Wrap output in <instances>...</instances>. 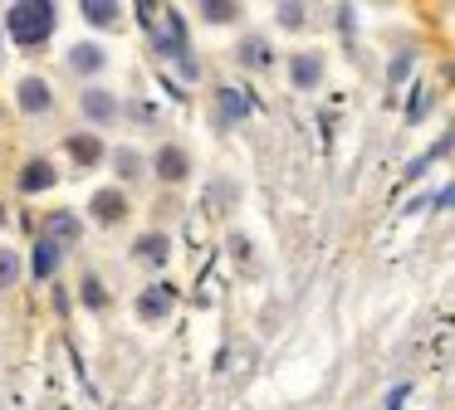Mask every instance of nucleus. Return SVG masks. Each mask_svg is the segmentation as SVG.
Wrapping results in <instances>:
<instances>
[{
	"instance_id": "1",
	"label": "nucleus",
	"mask_w": 455,
	"mask_h": 410,
	"mask_svg": "<svg viewBox=\"0 0 455 410\" xmlns=\"http://www.w3.org/2000/svg\"><path fill=\"white\" fill-rule=\"evenodd\" d=\"M5 29H11L15 44H44L54 35V5L50 0H20L5 15Z\"/></svg>"
},
{
	"instance_id": "2",
	"label": "nucleus",
	"mask_w": 455,
	"mask_h": 410,
	"mask_svg": "<svg viewBox=\"0 0 455 410\" xmlns=\"http://www.w3.org/2000/svg\"><path fill=\"white\" fill-rule=\"evenodd\" d=\"M40 240H50V244H69V240H79V215H69V210H50L44 215V234Z\"/></svg>"
},
{
	"instance_id": "3",
	"label": "nucleus",
	"mask_w": 455,
	"mask_h": 410,
	"mask_svg": "<svg viewBox=\"0 0 455 410\" xmlns=\"http://www.w3.org/2000/svg\"><path fill=\"white\" fill-rule=\"evenodd\" d=\"M216 107H220V122H240V117L250 113V98H245V88H216Z\"/></svg>"
},
{
	"instance_id": "4",
	"label": "nucleus",
	"mask_w": 455,
	"mask_h": 410,
	"mask_svg": "<svg viewBox=\"0 0 455 410\" xmlns=\"http://www.w3.org/2000/svg\"><path fill=\"white\" fill-rule=\"evenodd\" d=\"M84 113H89L93 122H113V117H118V98H113L108 88H89V93H84Z\"/></svg>"
},
{
	"instance_id": "5",
	"label": "nucleus",
	"mask_w": 455,
	"mask_h": 410,
	"mask_svg": "<svg viewBox=\"0 0 455 410\" xmlns=\"http://www.w3.org/2000/svg\"><path fill=\"white\" fill-rule=\"evenodd\" d=\"M50 103H54V93H50L44 78H25L20 83V107L25 113H50Z\"/></svg>"
},
{
	"instance_id": "6",
	"label": "nucleus",
	"mask_w": 455,
	"mask_h": 410,
	"mask_svg": "<svg viewBox=\"0 0 455 410\" xmlns=\"http://www.w3.org/2000/svg\"><path fill=\"white\" fill-rule=\"evenodd\" d=\"M79 15L89 20V25H99V29H113L123 10L113 5V0H79Z\"/></svg>"
},
{
	"instance_id": "7",
	"label": "nucleus",
	"mask_w": 455,
	"mask_h": 410,
	"mask_svg": "<svg viewBox=\"0 0 455 410\" xmlns=\"http://www.w3.org/2000/svg\"><path fill=\"white\" fill-rule=\"evenodd\" d=\"M187 171H191V162H187L181 146H162V152H157V176H162V181H181Z\"/></svg>"
},
{
	"instance_id": "8",
	"label": "nucleus",
	"mask_w": 455,
	"mask_h": 410,
	"mask_svg": "<svg viewBox=\"0 0 455 410\" xmlns=\"http://www.w3.org/2000/svg\"><path fill=\"white\" fill-rule=\"evenodd\" d=\"M93 215H99L103 225H113V220L128 215V201H123L118 191H99V195H93Z\"/></svg>"
},
{
	"instance_id": "9",
	"label": "nucleus",
	"mask_w": 455,
	"mask_h": 410,
	"mask_svg": "<svg viewBox=\"0 0 455 410\" xmlns=\"http://www.w3.org/2000/svg\"><path fill=\"white\" fill-rule=\"evenodd\" d=\"M69 64H74V74H99V68H103V49L99 44H74L69 49Z\"/></svg>"
},
{
	"instance_id": "10",
	"label": "nucleus",
	"mask_w": 455,
	"mask_h": 410,
	"mask_svg": "<svg viewBox=\"0 0 455 410\" xmlns=\"http://www.w3.org/2000/svg\"><path fill=\"white\" fill-rule=\"evenodd\" d=\"M50 185H54V166L44 162V156H40V162H30V166H25L20 191H50Z\"/></svg>"
},
{
	"instance_id": "11",
	"label": "nucleus",
	"mask_w": 455,
	"mask_h": 410,
	"mask_svg": "<svg viewBox=\"0 0 455 410\" xmlns=\"http://www.w3.org/2000/svg\"><path fill=\"white\" fill-rule=\"evenodd\" d=\"M323 78V59L318 54H294V83L299 88H314Z\"/></svg>"
},
{
	"instance_id": "12",
	"label": "nucleus",
	"mask_w": 455,
	"mask_h": 410,
	"mask_svg": "<svg viewBox=\"0 0 455 410\" xmlns=\"http://www.w3.org/2000/svg\"><path fill=\"white\" fill-rule=\"evenodd\" d=\"M54 264H60V244L40 240V244H35V254H30V269H35V279H50V273H54Z\"/></svg>"
},
{
	"instance_id": "13",
	"label": "nucleus",
	"mask_w": 455,
	"mask_h": 410,
	"mask_svg": "<svg viewBox=\"0 0 455 410\" xmlns=\"http://www.w3.org/2000/svg\"><path fill=\"white\" fill-rule=\"evenodd\" d=\"M172 312V288H162V293H142L138 298V318H167Z\"/></svg>"
},
{
	"instance_id": "14",
	"label": "nucleus",
	"mask_w": 455,
	"mask_h": 410,
	"mask_svg": "<svg viewBox=\"0 0 455 410\" xmlns=\"http://www.w3.org/2000/svg\"><path fill=\"white\" fill-rule=\"evenodd\" d=\"M69 156H74V162H84V166H93V162H99V156H103L99 137H89V132L69 137Z\"/></svg>"
},
{
	"instance_id": "15",
	"label": "nucleus",
	"mask_w": 455,
	"mask_h": 410,
	"mask_svg": "<svg viewBox=\"0 0 455 410\" xmlns=\"http://www.w3.org/2000/svg\"><path fill=\"white\" fill-rule=\"evenodd\" d=\"M240 64L265 68L269 64V44H265V39H245V44H240Z\"/></svg>"
},
{
	"instance_id": "16",
	"label": "nucleus",
	"mask_w": 455,
	"mask_h": 410,
	"mask_svg": "<svg viewBox=\"0 0 455 410\" xmlns=\"http://www.w3.org/2000/svg\"><path fill=\"white\" fill-rule=\"evenodd\" d=\"M138 259L162 264V259H167V240H162V234H142V240H138Z\"/></svg>"
},
{
	"instance_id": "17",
	"label": "nucleus",
	"mask_w": 455,
	"mask_h": 410,
	"mask_svg": "<svg viewBox=\"0 0 455 410\" xmlns=\"http://www.w3.org/2000/svg\"><path fill=\"white\" fill-rule=\"evenodd\" d=\"M15 279H20V259L11 249H0V288H15Z\"/></svg>"
},
{
	"instance_id": "18",
	"label": "nucleus",
	"mask_w": 455,
	"mask_h": 410,
	"mask_svg": "<svg viewBox=\"0 0 455 410\" xmlns=\"http://www.w3.org/2000/svg\"><path fill=\"white\" fill-rule=\"evenodd\" d=\"M201 15L216 20V25H226V20H235V15H240V5H226V0H206V5H201Z\"/></svg>"
},
{
	"instance_id": "19",
	"label": "nucleus",
	"mask_w": 455,
	"mask_h": 410,
	"mask_svg": "<svg viewBox=\"0 0 455 410\" xmlns=\"http://www.w3.org/2000/svg\"><path fill=\"white\" fill-rule=\"evenodd\" d=\"M445 152H451V137H441V142H435V146H431V152H426V156H416V162H411V171H406V176H421L426 166H431L435 156H445Z\"/></svg>"
},
{
	"instance_id": "20",
	"label": "nucleus",
	"mask_w": 455,
	"mask_h": 410,
	"mask_svg": "<svg viewBox=\"0 0 455 410\" xmlns=\"http://www.w3.org/2000/svg\"><path fill=\"white\" fill-rule=\"evenodd\" d=\"M84 303H89V308H103V303H108V293H103L99 279H84Z\"/></svg>"
},
{
	"instance_id": "21",
	"label": "nucleus",
	"mask_w": 455,
	"mask_h": 410,
	"mask_svg": "<svg viewBox=\"0 0 455 410\" xmlns=\"http://www.w3.org/2000/svg\"><path fill=\"white\" fill-rule=\"evenodd\" d=\"M279 20H284L289 29H299L304 25V5H279Z\"/></svg>"
},
{
	"instance_id": "22",
	"label": "nucleus",
	"mask_w": 455,
	"mask_h": 410,
	"mask_svg": "<svg viewBox=\"0 0 455 410\" xmlns=\"http://www.w3.org/2000/svg\"><path fill=\"white\" fill-rule=\"evenodd\" d=\"M118 166H123L118 176H142V171H138V156H132V152H118Z\"/></svg>"
},
{
	"instance_id": "23",
	"label": "nucleus",
	"mask_w": 455,
	"mask_h": 410,
	"mask_svg": "<svg viewBox=\"0 0 455 410\" xmlns=\"http://www.w3.org/2000/svg\"><path fill=\"white\" fill-rule=\"evenodd\" d=\"M0 225H5V205H0Z\"/></svg>"
}]
</instances>
